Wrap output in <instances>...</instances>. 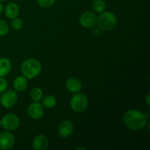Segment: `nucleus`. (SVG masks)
<instances>
[{"label":"nucleus","mask_w":150,"mask_h":150,"mask_svg":"<svg viewBox=\"0 0 150 150\" xmlns=\"http://www.w3.org/2000/svg\"><path fill=\"white\" fill-rule=\"evenodd\" d=\"M125 125L131 130H139L144 128L147 122V117L136 109L126 111L123 117Z\"/></svg>","instance_id":"f257e3e1"},{"label":"nucleus","mask_w":150,"mask_h":150,"mask_svg":"<svg viewBox=\"0 0 150 150\" xmlns=\"http://www.w3.org/2000/svg\"><path fill=\"white\" fill-rule=\"evenodd\" d=\"M21 71L23 76L27 79H32L40 74L42 65L35 59H28L23 62L21 66Z\"/></svg>","instance_id":"f03ea898"},{"label":"nucleus","mask_w":150,"mask_h":150,"mask_svg":"<svg viewBox=\"0 0 150 150\" xmlns=\"http://www.w3.org/2000/svg\"><path fill=\"white\" fill-rule=\"evenodd\" d=\"M98 26L100 29L104 31H111L116 27L117 19L115 15L111 12H103L98 17Z\"/></svg>","instance_id":"7ed1b4c3"},{"label":"nucleus","mask_w":150,"mask_h":150,"mask_svg":"<svg viewBox=\"0 0 150 150\" xmlns=\"http://www.w3.org/2000/svg\"><path fill=\"white\" fill-rule=\"evenodd\" d=\"M89 101L84 94L76 92L72 96L70 100V107L75 112L81 113L86 111L88 107Z\"/></svg>","instance_id":"20e7f679"},{"label":"nucleus","mask_w":150,"mask_h":150,"mask_svg":"<svg viewBox=\"0 0 150 150\" xmlns=\"http://www.w3.org/2000/svg\"><path fill=\"white\" fill-rule=\"evenodd\" d=\"M20 125V120L14 114H7L1 120V126L7 130H15Z\"/></svg>","instance_id":"39448f33"},{"label":"nucleus","mask_w":150,"mask_h":150,"mask_svg":"<svg viewBox=\"0 0 150 150\" xmlns=\"http://www.w3.org/2000/svg\"><path fill=\"white\" fill-rule=\"evenodd\" d=\"M1 98H0V103L4 108H11L18 100V95L15 91L7 90L2 92Z\"/></svg>","instance_id":"423d86ee"},{"label":"nucleus","mask_w":150,"mask_h":150,"mask_svg":"<svg viewBox=\"0 0 150 150\" xmlns=\"http://www.w3.org/2000/svg\"><path fill=\"white\" fill-rule=\"evenodd\" d=\"M79 21L83 27L90 29L94 27L98 22V17L96 15L92 12L86 11L82 13L79 18Z\"/></svg>","instance_id":"0eeeda50"},{"label":"nucleus","mask_w":150,"mask_h":150,"mask_svg":"<svg viewBox=\"0 0 150 150\" xmlns=\"http://www.w3.org/2000/svg\"><path fill=\"white\" fill-rule=\"evenodd\" d=\"M15 137L8 131L1 132L0 133V149H10L14 146Z\"/></svg>","instance_id":"6e6552de"},{"label":"nucleus","mask_w":150,"mask_h":150,"mask_svg":"<svg viewBox=\"0 0 150 150\" xmlns=\"http://www.w3.org/2000/svg\"><path fill=\"white\" fill-rule=\"evenodd\" d=\"M74 127L73 124L70 120H64L60 123L58 129L59 136L62 139L68 138L73 134Z\"/></svg>","instance_id":"1a4fd4ad"},{"label":"nucleus","mask_w":150,"mask_h":150,"mask_svg":"<svg viewBox=\"0 0 150 150\" xmlns=\"http://www.w3.org/2000/svg\"><path fill=\"white\" fill-rule=\"evenodd\" d=\"M44 107L42 104L35 102L28 108V114L32 120H40L44 115Z\"/></svg>","instance_id":"9d476101"},{"label":"nucleus","mask_w":150,"mask_h":150,"mask_svg":"<svg viewBox=\"0 0 150 150\" xmlns=\"http://www.w3.org/2000/svg\"><path fill=\"white\" fill-rule=\"evenodd\" d=\"M32 147L35 150H45L48 147V140L46 136L38 135L32 141Z\"/></svg>","instance_id":"9b49d317"},{"label":"nucleus","mask_w":150,"mask_h":150,"mask_svg":"<svg viewBox=\"0 0 150 150\" xmlns=\"http://www.w3.org/2000/svg\"><path fill=\"white\" fill-rule=\"evenodd\" d=\"M65 86L67 90L72 93H76V92H80L82 89L81 82L79 79L74 77L67 79Z\"/></svg>","instance_id":"f8f14e48"},{"label":"nucleus","mask_w":150,"mask_h":150,"mask_svg":"<svg viewBox=\"0 0 150 150\" xmlns=\"http://www.w3.org/2000/svg\"><path fill=\"white\" fill-rule=\"evenodd\" d=\"M28 86V79L23 76H19L13 81V88L16 92H24Z\"/></svg>","instance_id":"ddd939ff"},{"label":"nucleus","mask_w":150,"mask_h":150,"mask_svg":"<svg viewBox=\"0 0 150 150\" xmlns=\"http://www.w3.org/2000/svg\"><path fill=\"white\" fill-rule=\"evenodd\" d=\"M5 16L7 18L13 19L18 16L19 13V7L16 3L10 2L4 9Z\"/></svg>","instance_id":"4468645a"},{"label":"nucleus","mask_w":150,"mask_h":150,"mask_svg":"<svg viewBox=\"0 0 150 150\" xmlns=\"http://www.w3.org/2000/svg\"><path fill=\"white\" fill-rule=\"evenodd\" d=\"M11 62L7 58H0V77H4L10 72Z\"/></svg>","instance_id":"2eb2a0df"},{"label":"nucleus","mask_w":150,"mask_h":150,"mask_svg":"<svg viewBox=\"0 0 150 150\" xmlns=\"http://www.w3.org/2000/svg\"><path fill=\"white\" fill-rule=\"evenodd\" d=\"M42 105L45 108L48 109L54 108L57 105V99L53 95H46L42 99Z\"/></svg>","instance_id":"dca6fc26"},{"label":"nucleus","mask_w":150,"mask_h":150,"mask_svg":"<svg viewBox=\"0 0 150 150\" xmlns=\"http://www.w3.org/2000/svg\"><path fill=\"white\" fill-rule=\"evenodd\" d=\"M105 2L103 0H94L92 4V8L95 12L98 13H101L105 11Z\"/></svg>","instance_id":"f3484780"},{"label":"nucleus","mask_w":150,"mask_h":150,"mask_svg":"<svg viewBox=\"0 0 150 150\" xmlns=\"http://www.w3.org/2000/svg\"><path fill=\"white\" fill-rule=\"evenodd\" d=\"M42 91L40 88L39 87H35L32 89L30 93L31 99L34 101V102H38L40 100L41 98H42Z\"/></svg>","instance_id":"a211bd4d"},{"label":"nucleus","mask_w":150,"mask_h":150,"mask_svg":"<svg viewBox=\"0 0 150 150\" xmlns=\"http://www.w3.org/2000/svg\"><path fill=\"white\" fill-rule=\"evenodd\" d=\"M11 22V26L13 27V29L15 30H21L23 27V22H22L21 19L18 18H15L12 19Z\"/></svg>","instance_id":"6ab92c4d"},{"label":"nucleus","mask_w":150,"mask_h":150,"mask_svg":"<svg viewBox=\"0 0 150 150\" xmlns=\"http://www.w3.org/2000/svg\"><path fill=\"white\" fill-rule=\"evenodd\" d=\"M9 27L7 23L4 21L0 19V37L4 36L8 33Z\"/></svg>","instance_id":"aec40b11"},{"label":"nucleus","mask_w":150,"mask_h":150,"mask_svg":"<svg viewBox=\"0 0 150 150\" xmlns=\"http://www.w3.org/2000/svg\"><path fill=\"white\" fill-rule=\"evenodd\" d=\"M55 1L56 0H38L39 5L43 8H48V7H52Z\"/></svg>","instance_id":"412c9836"},{"label":"nucleus","mask_w":150,"mask_h":150,"mask_svg":"<svg viewBox=\"0 0 150 150\" xmlns=\"http://www.w3.org/2000/svg\"><path fill=\"white\" fill-rule=\"evenodd\" d=\"M7 81L4 77H0V93H2L7 89Z\"/></svg>","instance_id":"4be33fe9"},{"label":"nucleus","mask_w":150,"mask_h":150,"mask_svg":"<svg viewBox=\"0 0 150 150\" xmlns=\"http://www.w3.org/2000/svg\"><path fill=\"white\" fill-rule=\"evenodd\" d=\"M145 103H146V105L149 106L150 103V94L149 93H148L147 95H146V98H145Z\"/></svg>","instance_id":"5701e85b"},{"label":"nucleus","mask_w":150,"mask_h":150,"mask_svg":"<svg viewBox=\"0 0 150 150\" xmlns=\"http://www.w3.org/2000/svg\"><path fill=\"white\" fill-rule=\"evenodd\" d=\"M3 10H4V6H3L2 3L0 2V14L3 12Z\"/></svg>","instance_id":"b1692460"},{"label":"nucleus","mask_w":150,"mask_h":150,"mask_svg":"<svg viewBox=\"0 0 150 150\" xmlns=\"http://www.w3.org/2000/svg\"><path fill=\"white\" fill-rule=\"evenodd\" d=\"M76 150H80V149H82V150H86V147H77L76 149Z\"/></svg>","instance_id":"393cba45"},{"label":"nucleus","mask_w":150,"mask_h":150,"mask_svg":"<svg viewBox=\"0 0 150 150\" xmlns=\"http://www.w3.org/2000/svg\"><path fill=\"white\" fill-rule=\"evenodd\" d=\"M6 0H0V2H3V1H5Z\"/></svg>","instance_id":"a878e982"},{"label":"nucleus","mask_w":150,"mask_h":150,"mask_svg":"<svg viewBox=\"0 0 150 150\" xmlns=\"http://www.w3.org/2000/svg\"><path fill=\"white\" fill-rule=\"evenodd\" d=\"M0 127H1V120H0Z\"/></svg>","instance_id":"bb28decb"}]
</instances>
